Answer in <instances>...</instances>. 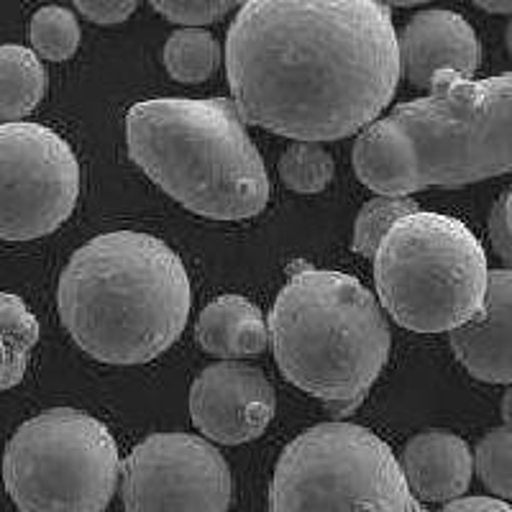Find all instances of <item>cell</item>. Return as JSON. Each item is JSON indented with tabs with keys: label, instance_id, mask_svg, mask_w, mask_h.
<instances>
[{
	"label": "cell",
	"instance_id": "1",
	"mask_svg": "<svg viewBox=\"0 0 512 512\" xmlns=\"http://www.w3.org/2000/svg\"><path fill=\"white\" fill-rule=\"evenodd\" d=\"M233 105L246 123L295 141L369 128L395 98L400 44L372 0H254L226 41Z\"/></svg>",
	"mask_w": 512,
	"mask_h": 512
},
{
	"label": "cell",
	"instance_id": "2",
	"mask_svg": "<svg viewBox=\"0 0 512 512\" xmlns=\"http://www.w3.org/2000/svg\"><path fill=\"white\" fill-rule=\"evenodd\" d=\"M428 90L361 131L354 144L361 185L410 198L512 172V72L487 80L443 72Z\"/></svg>",
	"mask_w": 512,
	"mask_h": 512
},
{
	"label": "cell",
	"instance_id": "3",
	"mask_svg": "<svg viewBox=\"0 0 512 512\" xmlns=\"http://www.w3.org/2000/svg\"><path fill=\"white\" fill-rule=\"evenodd\" d=\"M190 303L180 256L136 231L103 233L80 246L57 287L59 318L75 344L118 367L164 354L185 331Z\"/></svg>",
	"mask_w": 512,
	"mask_h": 512
},
{
	"label": "cell",
	"instance_id": "4",
	"mask_svg": "<svg viewBox=\"0 0 512 512\" xmlns=\"http://www.w3.org/2000/svg\"><path fill=\"white\" fill-rule=\"evenodd\" d=\"M128 157L187 210L216 221L259 216L269 175L228 98H157L126 116Z\"/></svg>",
	"mask_w": 512,
	"mask_h": 512
},
{
	"label": "cell",
	"instance_id": "5",
	"mask_svg": "<svg viewBox=\"0 0 512 512\" xmlns=\"http://www.w3.org/2000/svg\"><path fill=\"white\" fill-rule=\"evenodd\" d=\"M267 328L282 374L336 415L354 413L390 359L382 305L344 272L297 269L274 297Z\"/></svg>",
	"mask_w": 512,
	"mask_h": 512
},
{
	"label": "cell",
	"instance_id": "6",
	"mask_svg": "<svg viewBox=\"0 0 512 512\" xmlns=\"http://www.w3.org/2000/svg\"><path fill=\"white\" fill-rule=\"evenodd\" d=\"M487 254L461 221L418 210L384 236L374 254L379 303L415 333L456 331L482 310Z\"/></svg>",
	"mask_w": 512,
	"mask_h": 512
},
{
	"label": "cell",
	"instance_id": "7",
	"mask_svg": "<svg viewBox=\"0 0 512 512\" xmlns=\"http://www.w3.org/2000/svg\"><path fill=\"white\" fill-rule=\"evenodd\" d=\"M269 512H425L392 448L354 423H320L282 451Z\"/></svg>",
	"mask_w": 512,
	"mask_h": 512
},
{
	"label": "cell",
	"instance_id": "8",
	"mask_svg": "<svg viewBox=\"0 0 512 512\" xmlns=\"http://www.w3.org/2000/svg\"><path fill=\"white\" fill-rule=\"evenodd\" d=\"M121 456L98 418L54 408L26 420L3 454V482L21 512H103L116 495Z\"/></svg>",
	"mask_w": 512,
	"mask_h": 512
},
{
	"label": "cell",
	"instance_id": "9",
	"mask_svg": "<svg viewBox=\"0 0 512 512\" xmlns=\"http://www.w3.org/2000/svg\"><path fill=\"white\" fill-rule=\"evenodd\" d=\"M80 198L72 146L41 123H0V239L34 241L57 231Z\"/></svg>",
	"mask_w": 512,
	"mask_h": 512
},
{
	"label": "cell",
	"instance_id": "10",
	"mask_svg": "<svg viewBox=\"0 0 512 512\" xmlns=\"http://www.w3.org/2000/svg\"><path fill=\"white\" fill-rule=\"evenodd\" d=\"M126 512H228L231 469L210 441L154 433L121 466Z\"/></svg>",
	"mask_w": 512,
	"mask_h": 512
},
{
	"label": "cell",
	"instance_id": "11",
	"mask_svg": "<svg viewBox=\"0 0 512 512\" xmlns=\"http://www.w3.org/2000/svg\"><path fill=\"white\" fill-rule=\"evenodd\" d=\"M274 410L277 397L272 382L251 364L218 361L192 382V423L205 438L223 446H239L262 436Z\"/></svg>",
	"mask_w": 512,
	"mask_h": 512
},
{
	"label": "cell",
	"instance_id": "12",
	"mask_svg": "<svg viewBox=\"0 0 512 512\" xmlns=\"http://www.w3.org/2000/svg\"><path fill=\"white\" fill-rule=\"evenodd\" d=\"M397 44L402 72L418 88H431V82L443 72L472 80L482 59V47L472 24L459 13L443 8L420 11L410 18Z\"/></svg>",
	"mask_w": 512,
	"mask_h": 512
},
{
	"label": "cell",
	"instance_id": "13",
	"mask_svg": "<svg viewBox=\"0 0 512 512\" xmlns=\"http://www.w3.org/2000/svg\"><path fill=\"white\" fill-rule=\"evenodd\" d=\"M448 341L472 377L512 384V269L489 272L482 310L448 333Z\"/></svg>",
	"mask_w": 512,
	"mask_h": 512
},
{
	"label": "cell",
	"instance_id": "14",
	"mask_svg": "<svg viewBox=\"0 0 512 512\" xmlns=\"http://www.w3.org/2000/svg\"><path fill=\"white\" fill-rule=\"evenodd\" d=\"M400 466L415 500L454 502L472 484L474 454L456 433L425 431L410 438Z\"/></svg>",
	"mask_w": 512,
	"mask_h": 512
},
{
	"label": "cell",
	"instance_id": "15",
	"mask_svg": "<svg viewBox=\"0 0 512 512\" xmlns=\"http://www.w3.org/2000/svg\"><path fill=\"white\" fill-rule=\"evenodd\" d=\"M195 338L205 354L223 361L259 356L269 344L262 310L241 295H221L203 308Z\"/></svg>",
	"mask_w": 512,
	"mask_h": 512
},
{
	"label": "cell",
	"instance_id": "16",
	"mask_svg": "<svg viewBox=\"0 0 512 512\" xmlns=\"http://www.w3.org/2000/svg\"><path fill=\"white\" fill-rule=\"evenodd\" d=\"M47 93L44 62L21 44L0 47V121L18 123L39 108Z\"/></svg>",
	"mask_w": 512,
	"mask_h": 512
},
{
	"label": "cell",
	"instance_id": "17",
	"mask_svg": "<svg viewBox=\"0 0 512 512\" xmlns=\"http://www.w3.org/2000/svg\"><path fill=\"white\" fill-rule=\"evenodd\" d=\"M39 341V320L18 295L0 292V392L16 387Z\"/></svg>",
	"mask_w": 512,
	"mask_h": 512
},
{
	"label": "cell",
	"instance_id": "18",
	"mask_svg": "<svg viewBox=\"0 0 512 512\" xmlns=\"http://www.w3.org/2000/svg\"><path fill=\"white\" fill-rule=\"evenodd\" d=\"M221 47L205 29H177L164 44V67L177 82L200 85L216 72Z\"/></svg>",
	"mask_w": 512,
	"mask_h": 512
},
{
	"label": "cell",
	"instance_id": "19",
	"mask_svg": "<svg viewBox=\"0 0 512 512\" xmlns=\"http://www.w3.org/2000/svg\"><path fill=\"white\" fill-rule=\"evenodd\" d=\"M77 16L64 6H44L31 16L29 39L31 52L47 62H64L80 47Z\"/></svg>",
	"mask_w": 512,
	"mask_h": 512
},
{
	"label": "cell",
	"instance_id": "20",
	"mask_svg": "<svg viewBox=\"0 0 512 512\" xmlns=\"http://www.w3.org/2000/svg\"><path fill=\"white\" fill-rule=\"evenodd\" d=\"M333 169L336 164L326 146L308 144V141H295L280 159L282 182L300 195L326 190L328 182L333 180Z\"/></svg>",
	"mask_w": 512,
	"mask_h": 512
},
{
	"label": "cell",
	"instance_id": "21",
	"mask_svg": "<svg viewBox=\"0 0 512 512\" xmlns=\"http://www.w3.org/2000/svg\"><path fill=\"white\" fill-rule=\"evenodd\" d=\"M418 203L413 198H390V195H377L359 210L354 223V251L361 256L374 259L384 236L392 231L395 223L402 218L418 213Z\"/></svg>",
	"mask_w": 512,
	"mask_h": 512
},
{
	"label": "cell",
	"instance_id": "22",
	"mask_svg": "<svg viewBox=\"0 0 512 512\" xmlns=\"http://www.w3.org/2000/svg\"><path fill=\"white\" fill-rule=\"evenodd\" d=\"M474 472L492 495L512 500V431L497 428L477 443Z\"/></svg>",
	"mask_w": 512,
	"mask_h": 512
},
{
	"label": "cell",
	"instance_id": "23",
	"mask_svg": "<svg viewBox=\"0 0 512 512\" xmlns=\"http://www.w3.org/2000/svg\"><path fill=\"white\" fill-rule=\"evenodd\" d=\"M154 11L164 16L172 24H180L185 29H203V26L221 21L231 11H239L236 3L216 0V3H152Z\"/></svg>",
	"mask_w": 512,
	"mask_h": 512
},
{
	"label": "cell",
	"instance_id": "24",
	"mask_svg": "<svg viewBox=\"0 0 512 512\" xmlns=\"http://www.w3.org/2000/svg\"><path fill=\"white\" fill-rule=\"evenodd\" d=\"M489 241L502 262L512 267V187L489 213Z\"/></svg>",
	"mask_w": 512,
	"mask_h": 512
},
{
	"label": "cell",
	"instance_id": "25",
	"mask_svg": "<svg viewBox=\"0 0 512 512\" xmlns=\"http://www.w3.org/2000/svg\"><path fill=\"white\" fill-rule=\"evenodd\" d=\"M75 8L88 21L100 26L123 24L131 13H136V3H85V0H80V3H75Z\"/></svg>",
	"mask_w": 512,
	"mask_h": 512
},
{
	"label": "cell",
	"instance_id": "26",
	"mask_svg": "<svg viewBox=\"0 0 512 512\" xmlns=\"http://www.w3.org/2000/svg\"><path fill=\"white\" fill-rule=\"evenodd\" d=\"M438 512H512V507L495 497H461Z\"/></svg>",
	"mask_w": 512,
	"mask_h": 512
},
{
	"label": "cell",
	"instance_id": "27",
	"mask_svg": "<svg viewBox=\"0 0 512 512\" xmlns=\"http://www.w3.org/2000/svg\"><path fill=\"white\" fill-rule=\"evenodd\" d=\"M500 413H502V420H505V428L507 431H512V384H510V390L505 392V397H502Z\"/></svg>",
	"mask_w": 512,
	"mask_h": 512
},
{
	"label": "cell",
	"instance_id": "28",
	"mask_svg": "<svg viewBox=\"0 0 512 512\" xmlns=\"http://www.w3.org/2000/svg\"><path fill=\"white\" fill-rule=\"evenodd\" d=\"M479 8L487 13H500V16L512 18V3H479Z\"/></svg>",
	"mask_w": 512,
	"mask_h": 512
},
{
	"label": "cell",
	"instance_id": "29",
	"mask_svg": "<svg viewBox=\"0 0 512 512\" xmlns=\"http://www.w3.org/2000/svg\"><path fill=\"white\" fill-rule=\"evenodd\" d=\"M505 44H507V52L512 54V18H510V24H507V29H505Z\"/></svg>",
	"mask_w": 512,
	"mask_h": 512
}]
</instances>
